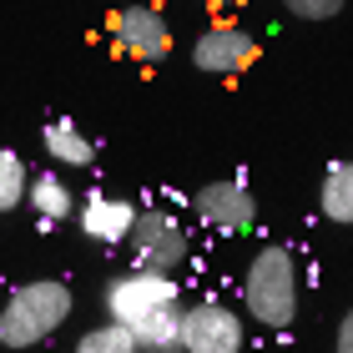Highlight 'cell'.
Here are the masks:
<instances>
[{
  "label": "cell",
  "mask_w": 353,
  "mask_h": 353,
  "mask_svg": "<svg viewBox=\"0 0 353 353\" xmlns=\"http://www.w3.org/2000/svg\"><path fill=\"white\" fill-rule=\"evenodd\" d=\"M41 141H46V152H51L56 162H66V167H86L91 157H96L91 137H86L76 121H51V126L41 132Z\"/></svg>",
  "instance_id": "11"
},
{
  "label": "cell",
  "mask_w": 353,
  "mask_h": 353,
  "mask_svg": "<svg viewBox=\"0 0 353 353\" xmlns=\"http://www.w3.org/2000/svg\"><path fill=\"white\" fill-rule=\"evenodd\" d=\"M126 243H132L141 272H167L172 278V272L187 263V232L172 212H137Z\"/></svg>",
  "instance_id": "4"
},
{
  "label": "cell",
  "mask_w": 353,
  "mask_h": 353,
  "mask_svg": "<svg viewBox=\"0 0 353 353\" xmlns=\"http://www.w3.org/2000/svg\"><path fill=\"white\" fill-rule=\"evenodd\" d=\"M26 202L36 207V217H46V222H66L76 212L71 187L61 182L56 172H36V176H30V182H26Z\"/></svg>",
  "instance_id": "10"
},
{
  "label": "cell",
  "mask_w": 353,
  "mask_h": 353,
  "mask_svg": "<svg viewBox=\"0 0 353 353\" xmlns=\"http://www.w3.org/2000/svg\"><path fill=\"white\" fill-rule=\"evenodd\" d=\"M111 41H117V51H126L132 61H147V66L172 51V30H167V21L152 6L111 10Z\"/></svg>",
  "instance_id": "6"
},
{
  "label": "cell",
  "mask_w": 353,
  "mask_h": 353,
  "mask_svg": "<svg viewBox=\"0 0 353 353\" xmlns=\"http://www.w3.org/2000/svg\"><path fill=\"white\" fill-rule=\"evenodd\" d=\"M176 353H243V318L232 308H222V303L182 308Z\"/></svg>",
  "instance_id": "5"
},
{
  "label": "cell",
  "mask_w": 353,
  "mask_h": 353,
  "mask_svg": "<svg viewBox=\"0 0 353 353\" xmlns=\"http://www.w3.org/2000/svg\"><path fill=\"white\" fill-rule=\"evenodd\" d=\"M132 222H137V207L126 197H111V192H91L81 202V232L101 248H121L132 237Z\"/></svg>",
  "instance_id": "9"
},
{
  "label": "cell",
  "mask_w": 353,
  "mask_h": 353,
  "mask_svg": "<svg viewBox=\"0 0 353 353\" xmlns=\"http://www.w3.org/2000/svg\"><path fill=\"white\" fill-rule=\"evenodd\" d=\"M192 61H197L202 71H212V76H237V71H248L252 61H258V41H252V30H243V26H212L192 46Z\"/></svg>",
  "instance_id": "7"
},
{
  "label": "cell",
  "mask_w": 353,
  "mask_h": 353,
  "mask_svg": "<svg viewBox=\"0 0 353 353\" xmlns=\"http://www.w3.org/2000/svg\"><path fill=\"white\" fill-rule=\"evenodd\" d=\"M106 313L111 323L132 333L137 353H176L182 328V293L167 272H121L106 283Z\"/></svg>",
  "instance_id": "1"
},
{
  "label": "cell",
  "mask_w": 353,
  "mask_h": 353,
  "mask_svg": "<svg viewBox=\"0 0 353 353\" xmlns=\"http://www.w3.org/2000/svg\"><path fill=\"white\" fill-rule=\"evenodd\" d=\"M293 15H303V21H328V15L343 10V0H283Z\"/></svg>",
  "instance_id": "15"
},
{
  "label": "cell",
  "mask_w": 353,
  "mask_h": 353,
  "mask_svg": "<svg viewBox=\"0 0 353 353\" xmlns=\"http://www.w3.org/2000/svg\"><path fill=\"white\" fill-rule=\"evenodd\" d=\"M26 182H30V172L21 162V152L0 147V212H15L26 202Z\"/></svg>",
  "instance_id": "13"
},
{
  "label": "cell",
  "mask_w": 353,
  "mask_h": 353,
  "mask_svg": "<svg viewBox=\"0 0 353 353\" xmlns=\"http://www.w3.org/2000/svg\"><path fill=\"white\" fill-rule=\"evenodd\" d=\"M202 6H212V10H232V6H243V0H202Z\"/></svg>",
  "instance_id": "17"
},
{
  "label": "cell",
  "mask_w": 353,
  "mask_h": 353,
  "mask_svg": "<svg viewBox=\"0 0 353 353\" xmlns=\"http://www.w3.org/2000/svg\"><path fill=\"white\" fill-rule=\"evenodd\" d=\"M333 353H353V323L348 318L339 323V333H333Z\"/></svg>",
  "instance_id": "16"
},
{
  "label": "cell",
  "mask_w": 353,
  "mask_h": 353,
  "mask_svg": "<svg viewBox=\"0 0 353 353\" xmlns=\"http://www.w3.org/2000/svg\"><path fill=\"white\" fill-rule=\"evenodd\" d=\"M76 353H137V343H132V333H126V328H117V323H101V328L81 333Z\"/></svg>",
  "instance_id": "14"
},
{
  "label": "cell",
  "mask_w": 353,
  "mask_h": 353,
  "mask_svg": "<svg viewBox=\"0 0 353 353\" xmlns=\"http://www.w3.org/2000/svg\"><path fill=\"white\" fill-rule=\"evenodd\" d=\"M248 313L268 328H288L298 318V263L288 248H263L243 283Z\"/></svg>",
  "instance_id": "3"
},
{
  "label": "cell",
  "mask_w": 353,
  "mask_h": 353,
  "mask_svg": "<svg viewBox=\"0 0 353 353\" xmlns=\"http://www.w3.org/2000/svg\"><path fill=\"white\" fill-rule=\"evenodd\" d=\"M192 207H197V217L217 232H248L252 217H258V202H252L248 182H207L197 197H192Z\"/></svg>",
  "instance_id": "8"
},
{
  "label": "cell",
  "mask_w": 353,
  "mask_h": 353,
  "mask_svg": "<svg viewBox=\"0 0 353 353\" xmlns=\"http://www.w3.org/2000/svg\"><path fill=\"white\" fill-rule=\"evenodd\" d=\"M71 318V288L56 278H36L21 283L0 308V343L6 348H30Z\"/></svg>",
  "instance_id": "2"
},
{
  "label": "cell",
  "mask_w": 353,
  "mask_h": 353,
  "mask_svg": "<svg viewBox=\"0 0 353 353\" xmlns=\"http://www.w3.org/2000/svg\"><path fill=\"white\" fill-rule=\"evenodd\" d=\"M318 207H323L328 222H348V217H353V167H348V162H333V167L323 172Z\"/></svg>",
  "instance_id": "12"
}]
</instances>
